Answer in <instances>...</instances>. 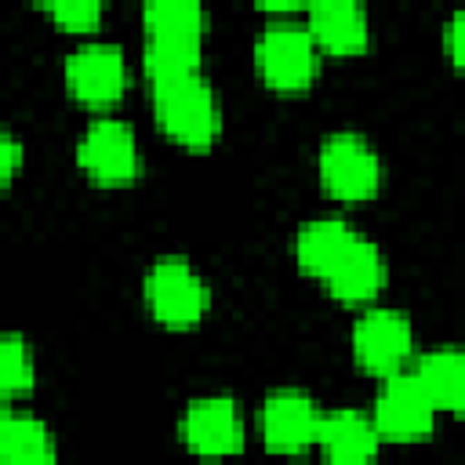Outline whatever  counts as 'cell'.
<instances>
[{
	"label": "cell",
	"mask_w": 465,
	"mask_h": 465,
	"mask_svg": "<svg viewBox=\"0 0 465 465\" xmlns=\"http://www.w3.org/2000/svg\"><path fill=\"white\" fill-rule=\"evenodd\" d=\"M33 385V356L29 345L15 334L0 338V400H15L22 392H29Z\"/></svg>",
	"instance_id": "18"
},
{
	"label": "cell",
	"mask_w": 465,
	"mask_h": 465,
	"mask_svg": "<svg viewBox=\"0 0 465 465\" xmlns=\"http://www.w3.org/2000/svg\"><path fill=\"white\" fill-rule=\"evenodd\" d=\"M145 15V73L149 84L200 73L203 0H142Z\"/></svg>",
	"instance_id": "1"
},
{
	"label": "cell",
	"mask_w": 465,
	"mask_h": 465,
	"mask_svg": "<svg viewBox=\"0 0 465 465\" xmlns=\"http://www.w3.org/2000/svg\"><path fill=\"white\" fill-rule=\"evenodd\" d=\"M352 236H356V232H352L341 218H316V222H305L302 232H298V240H294V262H298V269L320 280V276L334 265V258L349 247Z\"/></svg>",
	"instance_id": "16"
},
{
	"label": "cell",
	"mask_w": 465,
	"mask_h": 465,
	"mask_svg": "<svg viewBox=\"0 0 465 465\" xmlns=\"http://www.w3.org/2000/svg\"><path fill=\"white\" fill-rule=\"evenodd\" d=\"M265 11H294V7H305V0H258Z\"/></svg>",
	"instance_id": "22"
},
{
	"label": "cell",
	"mask_w": 465,
	"mask_h": 465,
	"mask_svg": "<svg viewBox=\"0 0 465 465\" xmlns=\"http://www.w3.org/2000/svg\"><path fill=\"white\" fill-rule=\"evenodd\" d=\"M258 76L280 91V94H298L316 80L320 69V47L309 36V29L298 25H272L258 36L254 47Z\"/></svg>",
	"instance_id": "3"
},
{
	"label": "cell",
	"mask_w": 465,
	"mask_h": 465,
	"mask_svg": "<svg viewBox=\"0 0 465 465\" xmlns=\"http://www.w3.org/2000/svg\"><path fill=\"white\" fill-rule=\"evenodd\" d=\"M309 36L327 54H360L367 47L363 0H305Z\"/></svg>",
	"instance_id": "12"
},
{
	"label": "cell",
	"mask_w": 465,
	"mask_h": 465,
	"mask_svg": "<svg viewBox=\"0 0 465 465\" xmlns=\"http://www.w3.org/2000/svg\"><path fill=\"white\" fill-rule=\"evenodd\" d=\"M320 280L327 283V291L338 302L356 305V302H367V298H374L381 291V283H385V258L378 254L374 243L352 236L349 247L334 258V265Z\"/></svg>",
	"instance_id": "13"
},
{
	"label": "cell",
	"mask_w": 465,
	"mask_h": 465,
	"mask_svg": "<svg viewBox=\"0 0 465 465\" xmlns=\"http://www.w3.org/2000/svg\"><path fill=\"white\" fill-rule=\"evenodd\" d=\"M153 113L160 131L185 149H211L222 127L214 91L200 73L153 84Z\"/></svg>",
	"instance_id": "2"
},
{
	"label": "cell",
	"mask_w": 465,
	"mask_h": 465,
	"mask_svg": "<svg viewBox=\"0 0 465 465\" xmlns=\"http://www.w3.org/2000/svg\"><path fill=\"white\" fill-rule=\"evenodd\" d=\"M320 411L305 392H272L262 403V440L276 454H302L316 440Z\"/></svg>",
	"instance_id": "11"
},
{
	"label": "cell",
	"mask_w": 465,
	"mask_h": 465,
	"mask_svg": "<svg viewBox=\"0 0 465 465\" xmlns=\"http://www.w3.org/2000/svg\"><path fill=\"white\" fill-rule=\"evenodd\" d=\"M447 54H450V62L454 65H461V15H454L450 18V25H447Z\"/></svg>",
	"instance_id": "21"
},
{
	"label": "cell",
	"mask_w": 465,
	"mask_h": 465,
	"mask_svg": "<svg viewBox=\"0 0 465 465\" xmlns=\"http://www.w3.org/2000/svg\"><path fill=\"white\" fill-rule=\"evenodd\" d=\"M54 443L51 432L25 414H15L0 400V461H51Z\"/></svg>",
	"instance_id": "17"
},
{
	"label": "cell",
	"mask_w": 465,
	"mask_h": 465,
	"mask_svg": "<svg viewBox=\"0 0 465 465\" xmlns=\"http://www.w3.org/2000/svg\"><path fill=\"white\" fill-rule=\"evenodd\" d=\"M418 378V385L425 389V396L432 400L436 411H461L465 403V360L458 349H436L429 356L418 360V367L411 371Z\"/></svg>",
	"instance_id": "15"
},
{
	"label": "cell",
	"mask_w": 465,
	"mask_h": 465,
	"mask_svg": "<svg viewBox=\"0 0 465 465\" xmlns=\"http://www.w3.org/2000/svg\"><path fill=\"white\" fill-rule=\"evenodd\" d=\"M145 302L163 327H196L207 312V283L182 258H160L145 276Z\"/></svg>",
	"instance_id": "4"
},
{
	"label": "cell",
	"mask_w": 465,
	"mask_h": 465,
	"mask_svg": "<svg viewBox=\"0 0 465 465\" xmlns=\"http://www.w3.org/2000/svg\"><path fill=\"white\" fill-rule=\"evenodd\" d=\"M18 163H22V149H18V142L0 127V189L11 185V178L18 174Z\"/></svg>",
	"instance_id": "20"
},
{
	"label": "cell",
	"mask_w": 465,
	"mask_h": 465,
	"mask_svg": "<svg viewBox=\"0 0 465 465\" xmlns=\"http://www.w3.org/2000/svg\"><path fill=\"white\" fill-rule=\"evenodd\" d=\"M65 87L80 105L105 109L127 87V65L120 47L113 44H87L69 54L65 62Z\"/></svg>",
	"instance_id": "9"
},
{
	"label": "cell",
	"mask_w": 465,
	"mask_h": 465,
	"mask_svg": "<svg viewBox=\"0 0 465 465\" xmlns=\"http://www.w3.org/2000/svg\"><path fill=\"white\" fill-rule=\"evenodd\" d=\"M320 178H323V189L334 200L360 203V200H371L378 193L381 163H378V156L371 153V145L363 138L334 134L320 149Z\"/></svg>",
	"instance_id": "6"
},
{
	"label": "cell",
	"mask_w": 465,
	"mask_h": 465,
	"mask_svg": "<svg viewBox=\"0 0 465 465\" xmlns=\"http://www.w3.org/2000/svg\"><path fill=\"white\" fill-rule=\"evenodd\" d=\"M182 440L193 454L203 458H222L243 450V418L240 407L225 396H207L189 403L182 418Z\"/></svg>",
	"instance_id": "10"
},
{
	"label": "cell",
	"mask_w": 465,
	"mask_h": 465,
	"mask_svg": "<svg viewBox=\"0 0 465 465\" xmlns=\"http://www.w3.org/2000/svg\"><path fill=\"white\" fill-rule=\"evenodd\" d=\"M76 163L98 185H127L138 174V145L124 120H94L80 145Z\"/></svg>",
	"instance_id": "7"
},
{
	"label": "cell",
	"mask_w": 465,
	"mask_h": 465,
	"mask_svg": "<svg viewBox=\"0 0 465 465\" xmlns=\"http://www.w3.org/2000/svg\"><path fill=\"white\" fill-rule=\"evenodd\" d=\"M411 349H414L411 323L396 309H371L352 327V356L371 374L385 378L392 371H403V363L411 360Z\"/></svg>",
	"instance_id": "8"
},
{
	"label": "cell",
	"mask_w": 465,
	"mask_h": 465,
	"mask_svg": "<svg viewBox=\"0 0 465 465\" xmlns=\"http://www.w3.org/2000/svg\"><path fill=\"white\" fill-rule=\"evenodd\" d=\"M312 443H320L331 461L349 465V461H367L378 450V432L363 414L334 411V414H320Z\"/></svg>",
	"instance_id": "14"
},
{
	"label": "cell",
	"mask_w": 465,
	"mask_h": 465,
	"mask_svg": "<svg viewBox=\"0 0 465 465\" xmlns=\"http://www.w3.org/2000/svg\"><path fill=\"white\" fill-rule=\"evenodd\" d=\"M47 7V15L62 25V29H73V33H84V29H94L102 11H105V0H40Z\"/></svg>",
	"instance_id": "19"
},
{
	"label": "cell",
	"mask_w": 465,
	"mask_h": 465,
	"mask_svg": "<svg viewBox=\"0 0 465 465\" xmlns=\"http://www.w3.org/2000/svg\"><path fill=\"white\" fill-rule=\"evenodd\" d=\"M432 421H436V407L418 385V378L407 371L385 374V385L374 400V421H371L374 432L396 443H411V440H425L432 432Z\"/></svg>",
	"instance_id": "5"
}]
</instances>
